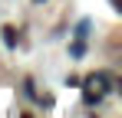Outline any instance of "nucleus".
Listing matches in <instances>:
<instances>
[{
  "mask_svg": "<svg viewBox=\"0 0 122 118\" xmlns=\"http://www.w3.org/2000/svg\"><path fill=\"white\" fill-rule=\"evenodd\" d=\"M3 43H7L10 49L17 46V36H13V26H3Z\"/></svg>",
  "mask_w": 122,
  "mask_h": 118,
  "instance_id": "nucleus-1",
  "label": "nucleus"
},
{
  "mask_svg": "<svg viewBox=\"0 0 122 118\" xmlns=\"http://www.w3.org/2000/svg\"><path fill=\"white\" fill-rule=\"evenodd\" d=\"M36 3H43V0H36Z\"/></svg>",
  "mask_w": 122,
  "mask_h": 118,
  "instance_id": "nucleus-2",
  "label": "nucleus"
}]
</instances>
